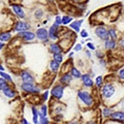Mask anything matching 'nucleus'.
Segmentation results:
<instances>
[{
	"label": "nucleus",
	"instance_id": "obj_37",
	"mask_svg": "<svg viewBox=\"0 0 124 124\" xmlns=\"http://www.w3.org/2000/svg\"><path fill=\"white\" fill-rule=\"evenodd\" d=\"M86 46H88L89 49H91V50H95V46H93V43H91V42H88L87 44H86Z\"/></svg>",
	"mask_w": 124,
	"mask_h": 124
},
{
	"label": "nucleus",
	"instance_id": "obj_33",
	"mask_svg": "<svg viewBox=\"0 0 124 124\" xmlns=\"http://www.w3.org/2000/svg\"><path fill=\"white\" fill-rule=\"evenodd\" d=\"M48 96H49V91H45L44 93H43V94H42V99H43V101H46L48 99Z\"/></svg>",
	"mask_w": 124,
	"mask_h": 124
},
{
	"label": "nucleus",
	"instance_id": "obj_46",
	"mask_svg": "<svg viewBox=\"0 0 124 124\" xmlns=\"http://www.w3.org/2000/svg\"><path fill=\"white\" fill-rule=\"evenodd\" d=\"M68 124H77V123H68Z\"/></svg>",
	"mask_w": 124,
	"mask_h": 124
},
{
	"label": "nucleus",
	"instance_id": "obj_26",
	"mask_svg": "<svg viewBox=\"0 0 124 124\" xmlns=\"http://www.w3.org/2000/svg\"><path fill=\"white\" fill-rule=\"evenodd\" d=\"M7 86H8V84H7V82L6 80L3 78H0V90L3 91V90L6 87H7Z\"/></svg>",
	"mask_w": 124,
	"mask_h": 124
},
{
	"label": "nucleus",
	"instance_id": "obj_18",
	"mask_svg": "<svg viewBox=\"0 0 124 124\" xmlns=\"http://www.w3.org/2000/svg\"><path fill=\"white\" fill-rule=\"evenodd\" d=\"M12 37V34L9 31L0 33V41H8Z\"/></svg>",
	"mask_w": 124,
	"mask_h": 124
},
{
	"label": "nucleus",
	"instance_id": "obj_16",
	"mask_svg": "<svg viewBox=\"0 0 124 124\" xmlns=\"http://www.w3.org/2000/svg\"><path fill=\"white\" fill-rule=\"evenodd\" d=\"M50 50L53 54H61V49L60 47V46L56 43H52L50 45Z\"/></svg>",
	"mask_w": 124,
	"mask_h": 124
},
{
	"label": "nucleus",
	"instance_id": "obj_38",
	"mask_svg": "<svg viewBox=\"0 0 124 124\" xmlns=\"http://www.w3.org/2000/svg\"><path fill=\"white\" fill-rule=\"evenodd\" d=\"M119 76L122 80H124V68L123 69H121L119 72Z\"/></svg>",
	"mask_w": 124,
	"mask_h": 124
},
{
	"label": "nucleus",
	"instance_id": "obj_1",
	"mask_svg": "<svg viewBox=\"0 0 124 124\" xmlns=\"http://www.w3.org/2000/svg\"><path fill=\"white\" fill-rule=\"evenodd\" d=\"M21 89L25 93H32V94L39 93L41 92V89L37 85L33 84H30V83H22V85H21Z\"/></svg>",
	"mask_w": 124,
	"mask_h": 124
},
{
	"label": "nucleus",
	"instance_id": "obj_2",
	"mask_svg": "<svg viewBox=\"0 0 124 124\" xmlns=\"http://www.w3.org/2000/svg\"><path fill=\"white\" fill-rule=\"evenodd\" d=\"M50 93L55 99H61L64 94V87L61 84H56L50 90Z\"/></svg>",
	"mask_w": 124,
	"mask_h": 124
},
{
	"label": "nucleus",
	"instance_id": "obj_39",
	"mask_svg": "<svg viewBox=\"0 0 124 124\" xmlns=\"http://www.w3.org/2000/svg\"><path fill=\"white\" fill-rule=\"evenodd\" d=\"M21 123L22 124H31L27 119H26V118H22V121H21Z\"/></svg>",
	"mask_w": 124,
	"mask_h": 124
},
{
	"label": "nucleus",
	"instance_id": "obj_4",
	"mask_svg": "<svg viewBox=\"0 0 124 124\" xmlns=\"http://www.w3.org/2000/svg\"><path fill=\"white\" fill-rule=\"evenodd\" d=\"M114 92H115V89H114V87L112 84H105L103 87L102 93L105 98L112 97L114 94Z\"/></svg>",
	"mask_w": 124,
	"mask_h": 124
},
{
	"label": "nucleus",
	"instance_id": "obj_36",
	"mask_svg": "<svg viewBox=\"0 0 124 124\" xmlns=\"http://www.w3.org/2000/svg\"><path fill=\"white\" fill-rule=\"evenodd\" d=\"M74 50L75 51H80V50H82V45L81 44H77L74 47Z\"/></svg>",
	"mask_w": 124,
	"mask_h": 124
},
{
	"label": "nucleus",
	"instance_id": "obj_24",
	"mask_svg": "<svg viewBox=\"0 0 124 124\" xmlns=\"http://www.w3.org/2000/svg\"><path fill=\"white\" fill-rule=\"evenodd\" d=\"M115 41H112V40H107L106 41H105V48L107 49H113L114 47H115Z\"/></svg>",
	"mask_w": 124,
	"mask_h": 124
},
{
	"label": "nucleus",
	"instance_id": "obj_13",
	"mask_svg": "<svg viewBox=\"0 0 124 124\" xmlns=\"http://www.w3.org/2000/svg\"><path fill=\"white\" fill-rule=\"evenodd\" d=\"M83 22H84V20H83V19L74 21L73 22H71L70 27L73 28V29H74L76 32H80V27H81V24H82Z\"/></svg>",
	"mask_w": 124,
	"mask_h": 124
},
{
	"label": "nucleus",
	"instance_id": "obj_28",
	"mask_svg": "<svg viewBox=\"0 0 124 124\" xmlns=\"http://www.w3.org/2000/svg\"><path fill=\"white\" fill-rule=\"evenodd\" d=\"M39 124H49V120L47 117L39 118Z\"/></svg>",
	"mask_w": 124,
	"mask_h": 124
},
{
	"label": "nucleus",
	"instance_id": "obj_8",
	"mask_svg": "<svg viewBox=\"0 0 124 124\" xmlns=\"http://www.w3.org/2000/svg\"><path fill=\"white\" fill-rule=\"evenodd\" d=\"M95 33L99 38H101L102 40H108V32L104 27H98L96 30H95Z\"/></svg>",
	"mask_w": 124,
	"mask_h": 124
},
{
	"label": "nucleus",
	"instance_id": "obj_15",
	"mask_svg": "<svg viewBox=\"0 0 124 124\" xmlns=\"http://www.w3.org/2000/svg\"><path fill=\"white\" fill-rule=\"evenodd\" d=\"M31 113H32V121L34 124H39V114H38V110L32 107L31 108Z\"/></svg>",
	"mask_w": 124,
	"mask_h": 124
},
{
	"label": "nucleus",
	"instance_id": "obj_30",
	"mask_svg": "<svg viewBox=\"0 0 124 124\" xmlns=\"http://www.w3.org/2000/svg\"><path fill=\"white\" fill-rule=\"evenodd\" d=\"M102 84H103L102 77H101V76L97 77V78H96V84H97L98 87H100V86L102 85Z\"/></svg>",
	"mask_w": 124,
	"mask_h": 124
},
{
	"label": "nucleus",
	"instance_id": "obj_5",
	"mask_svg": "<svg viewBox=\"0 0 124 124\" xmlns=\"http://www.w3.org/2000/svg\"><path fill=\"white\" fill-rule=\"evenodd\" d=\"M36 37L41 41H48V31L46 28H39L37 29Z\"/></svg>",
	"mask_w": 124,
	"mask_h": 124
},
{
	"label": "nucleus",
	"instance_id": "obj_12",
	"mask_svg": "<svg viewBox=\"0 0 124 124\" xmlns=\"http://www.w3.org/2000/svg\"><path fill=\"white\" fill-rule=\"evenodd\" d=\"M12 9H13L15 14L18 17H19L20 18H23L25 17V12H24L23 9L22 8V7L19 6L18 4H14L12 5Z\"/></svg>",
	"mask_w": 124,
	"mask_h": 124
},
{
	"label": "nucleus",
	"instance_id": "obj_3",
	"mask_svg": "<svg viewBox=\"0 0 124 124\" xmlns=\"http://www.w3.org/2000/svg\"><path fill=\"white\" fill-rule=\"evenodd\" d=\"M78 97L80 98V99L84 104L88 105V106H90L92 104V103H93V99H92L91 95L88 92L80 91L78 93Z\"/></svg>",
	"mask_w": 124,
	"mask_h": 124
},
{
	"label": "nucleus",
	"instance_id": "obj_21",
	"mask_svg": "<svg viewBox=\"0 0 124 124\" xmlns=\"http://www.w3.org/2000/svg\"><path fill=\"white\" fill-rule=\"evenodd\" d=\"M59 67H60V64L56 62L55 61H51L50 63V68L51 69V71L56 73L58 70H59Z\"/></svg>",
	"mask_w": 124,
	"mask_h": 124
},
{
	"label": "nucleus",
	"instance_id": "obj_42",
	"mask_svg": "<svg viewBox=\"0 0 124 124\" xmlns=\"http://www.w3.org/2000/svg\"><path fill=\"white\" fill-rule=\"evenodd\" d=\"M120 44H121V46H123V47H124V39H123V40L120 41Z\"/></svg>",
	"mask_w": 124,
	"mask_h": 124
},
{
	"label": "nucleus",
	"instance_id": "obj_34",
	"mask_svg": "<svg viewBox=\"0 0 124 124\" xmlns=\"http://www.w3.org/2000/svg\"><path fill=\"white\" fill-rule=\"evenodd\" d=\"M55 23H56L57 25H59V26L61 25V24H62V18L60 16H56Z\"/></svg>",
	"mask_w": 124,
	"mask_h": 124
},
{
	"label": "nucleus",
	"instance_id": "obj_31",
	"mask_svg": "<svg viewBox=\"0 0 124 124\" xmlns=\"http://www.w3.org/2000/svg\"><path fill=\"white\" fill-rule=\"evenodd\" d=\"M111 114H112V111L108 109V108H105V109L103 110V116H104V117H108Z\"/></svg>",
	"mask_w": 124,
	"mask_h": 124
},
{
	"label": "nucleus",
	"instance_id": "obj_7",
	"mask_svg": "<svg viewBox=\"0 0 124 124\" xmlns=\"http://www.w3.org/2000/svg\"><path fill=\"white\" fill-rule=\"evenodd\" d=\"M18 35L26 41H33L36 38V34L31 31H21L18 33Z\"/></svg>",
	"mask_w": 124,
	"mask_h": 124
},
{
	"label": "nucleus",
	"instance_id": "obj_32",
	"mask_svg": "<svg viewBox=\"0 0 124 124\" xmlns=\"http://www.w3.org/2000/svg\"><path fill=\"white\" fill-rule=\"evenodd\" d=\"M35 16H36V18H40L43 16V12L41 10H39L38 9V10H37V12H35Z\"/></svg>",
	"mask_w": 124,
	"mask_h": 124
},
{
	"label": "nucleus",
	"instance_id": "obj_22",
	"mask_svg": "<svg viewBox=\"0 0 124 124\" xmlns=\"http://www.w3.org/2000/svg\"><path fill=\"white\" fill-rule=\"evenodd\" d=\"M0 76H1V78L4 79V80H6L7 82H12V77L9 75L8 74L5 73L4 71H0Z\"/></svg>",
	"mask_w": 124,
	"mask_h": 124
},
{
	"label": "nucleus",
	"instance_id": "obj_47",
	"mask_svg": "<svg viewBox=\"0 0 124 124\" xmlns=\"http://www.w3.org/2000/svg\"><path fill=\"white\" fill-rule=\"evenodd\" d=\"M74 1H80V0H74Z\"/></svg>",
	"mask_w": 124,
	"mask_h": 124
},
{
	"label": "nucleus",
	"instance_id": "obj_23",
	"mask_svg": "<svg viewBox=\"0 0 124 124\" xmlns=\"http://www.w3.org/2000/svg\"><path fill=\"white\" fill-rule=\"evenodd\" d=\"M71 75L75 79H79L81 77V73H80V71H79L76 68L74 67V68L71 69Z\"/></svg>",
	"mask_w": 124,
	"mask_h": 124
},
{
	"label": "nucleus",
	"instance_id": "obj_11",
	"mask_svg": "<svg viewBox=\"0 0 124 124\" xmlns=\"http://www.w3.org/2000/svg\"><path fill=\"white\" fill-rule=\"evenodd\" d=\"M3 93L4 94L5 97L8 98V99H12V98L16 96V92H15V90L12 89L9 85L3 90Z\"/></svg>",
	"mask_w": 124,
	"mask_h": 124
},
{
	"label": "nucleus",
	"instance_id": "obj_27",
	"mask_svg": "<svg viewBox=\"0 0 124 124\" xmlns=\"http://www.w3.org/2000/svg\"><path fill=\"white\" fill-rule=\"evenodd\" d=\"M72 20H73V18H71V17H69V16H64L63 18H62V24H64V25H66V24L69 23V22H70Z\"/></svg>",
	"mask_w": 124,
	"mask_h": 124
},
{
	"label": "nucleus",
	"instance_id": "obj_43",
	"mask_svg": "<svg viewBox=\"0 0 124 124\" xmlns=\"http://www.w3.org/2000/svg\"><path fill=\"white\" fill-rule=\"evenodd\" d=\"M0 71H4V68H3V66L1 64H0Z\"/></svg>",
	"mask_w": 124,
	"mask_h": 124
},
{
	"label": "nucleus",
	"instance_id": "obj_6",
	"mask_svg": "<svg viewBox=\"0 0 124 124\" xmlns=\"http://www.w3.org/2000/svg\"><path fill=\"white\" fill-rule=\"evenodd\" d=\"M21 79L22 80V83H30V84H33L34 83V78L31 75L30 72L27 70H23L21 72L20 74Z\"/></svg>",
	"mask_w": 124,
	"mask_h": 124
},
{
	"label": "nucleus",
	"instance_id": "obj_10",
	"mask_svg": "<svg viewBox=\"0 0 124 124\" xmlns=\"http://www.w3.org/2000/svg\"><path fill=\"white\" fill-rule=\"evenodd\" d=\"M59 28V25H57L56 23H54L51 27H50L48 31V37H50L51 40H56L58 38L57 36V30Z\"/></svg>",
	"mask_w": 124,
	"mask_h": 124
},
{
	"label": "nucleus",
	"instance_id": "obj_40",
	"mask_svg": "<svg viewBox=\"0 0 124 124\" xmlns=\"http://www.w3.org/2000/svg\"><path fill=\"white\" fill-rule=\"evenodd\" d=\"M86 54H87V56H88V57H89V58L91 57V54H90V52L89 51V50H86Z\"/></svg>",
	"mask_w": 124,
	"mask_h": 124
},
{
	"label": "nucleus",
	"instance_id": "obj_25",
	"mask_svg": "<svg viewBox=\"0 0 124 124\" xmlns=\"http://www.w3.org/2000/svg\"><path fill=\"white\" fill-rule=\"evenodd\" d=\"M53 61H55L57 63L61 64L63 61V56L61 54H54L53 55Z\"/></svg>",
	"mask_w": 124,
	"mask_h": 124
},
{
	"label": "nucleus",
	"instance_id": "obj_9",
	"mask_svg": "<svg viewBox=\"0 0 124 124\" xmlns=\"http://www.w3.org/2000/svg\"><path fill=\"white\" fill-rule=\"evenodd\" d=\"M30 25L27 23V22H22V21H19V22H17L16 26H15V31H27V30L30 29Z\"/></svg>",
	"mask_w": 124,
	"mask_h": 124
},
{
	"label": "nucleus",
	"instance_id": "obj_29",
	"mask_svg": "<svg viewBox=\"0 0 124 124\" xmlns=\"http://www.w3.org/2000/svg\"><path fill=\"white\" fill-rule=\"evenodd\" d=\"M108 35H110V37L113 39H116L117 38V35H116V31L114 29H110L109 31H108Z\"/></svg>",
	"mask_w": 124,
	"mask_h": 124
},
{
	"label": "nucleus",
	"instance_id": "obj_45",
	"mask_svg": "<svg viewBox=\"0 0 124 124\" xmlns=\"http://www.w3.org/2000/svg\"><path fill=\"white\" fill-rule=\"evenodd\" d=\"M74 56V52H71V53L69 54V57H70V56Z\"/></svg>",
	"mask_w": 124,
	"mask_h": 124
},
{
	"label": "nucleus",
	"instance_id": "obj_19",
	"mask_svg": "<svg viewBox=\"0 0 124 124\" xmlns=\"http://www.w3.org/2000/svg\"><path fill=\"white\" fill-rule=\"evenodd\" d=\"M72 80V76L69 74H64L63 76L61 78V84H68L70 83V81Z\"/></svg>",
	"mask_w": 124,
	"mask_h": 124
},
{
	"label": "nucleus",
	"instance_id": "obj_17",
	"mask_svg": "<svg viewBox=\"0 0 124 124\" xmlns=\"http://www.w3.org/2000/svg\"><path fill=\"white\" fill-rule=\"evenodd\" d=\"M47 110L48 108L46 104L42 105L41 107L40 110L38 111V114H39V118H46L47 116Z\"/></svg>",
	"mask_w": 124,
	"mask_h": 124
},
{
	"label": "nucleus",
	"instance_id": "obj_35",
	"mask_svg": "<svg viewBox=\"0 0 124 124\" xmlns=\"http://www.w3.org/2000/svg\"><path fill=\"white\" fill-rule=\"evenodd\" d=\"M80 36H81L82 37H84V38H86V37L89 36V34H88V32L85 30H82V31H80Z\"/></svg>",
	"mask_w": 124,
	"mask_h": 124
},
{
	"label": "nucleus",
	"instance_id": "obj_14",
	"mask_svg": "<svg viewBox=\"0 0 124 124\" xmlns=\"http://www.w3.org/2000/svg\"><path fill=\"white\" fill-rule=\"evenodd\" d=\"M82 78V81L84 83V84L86 86V87H91L93 86V80H91V78L89 77V74H84V75H81Z\"/></svg>",
	"mask_w": 124,
	"mask_h": 124
},
{
	"label": "nucleus",
	"instance_id": "obj_20",
	"mask_svg": "<svg viewBox=\"0 0 124 124\" xmlns=\"http://www.w3.org/2000/svg\"><path fill=\"white\" fill-rule=\"evenodd\" d=\"M112 118L113 119L116 120H119V121H123L124 120V112H114L112 113Z\"/></svg>",
	"mask_w": 124,
	"mask_h": 124
},
{
	"label": "nucleus",
	"instance_id": "obj_44",
	"mask_svg": "<svg viewBox=\"0 0 124 124\" xmlns=\"http://www.w3.org/2000/svg\"><path fill=\"white\" fill-rule=\"evenodd\" d=\"M85 124H96V123H93V122H89V123H85Z\"/></svg>",
	"mask_w": 124,
	"mask_h": 124
},
{
	"label": "nucleus",
	"instance_id": "obj_41",
	"mask_svg": "<svg viewBox=\"0 0 124 124\" xmlns=\"http://www.w3.org/2000/svg\"><path fill=\"white\" fill-rule=\"evenodd\" d=\"M3 46H4V44H3V42H0V50L3 48Z\"/></svg>",
	"mask_w": 124,
	"mask_h": 124
}]
</instances>
